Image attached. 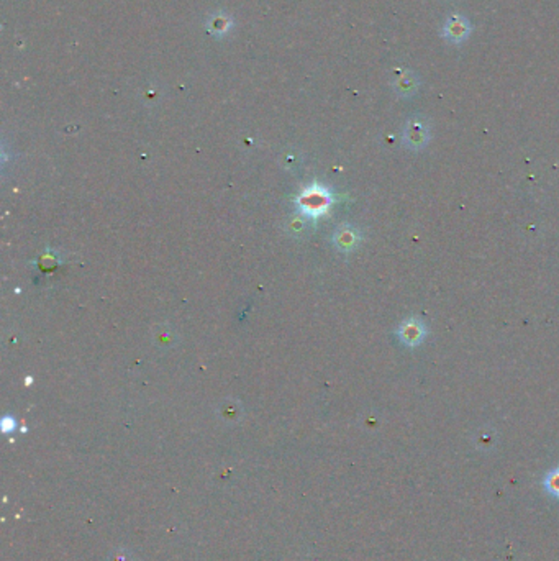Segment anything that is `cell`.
Returning a JSON list of instances; mask_svg holds the SVG:
<instances>
[{"mask_svg":"<svg viewBox=\"0 0 559 561\" xmlns=\"http://www.w3.org/2000/svg\"><path fill=\"white\" fill-rule=\"evenodd\" d=\"M430 138V125H428L427 120H423L420 117H414L407 122L402 137L407 148H410L412 151H420L427 147Z\"/></svg>","mask_w":559,"mask_h":561,"instance_id":"7a4b0ae2","label":"cell"},{"mask_svg":"<svg viewBox=\"0 0 559 561\" xmlns=\"http://www.w3.org/2000/svg\"><path fill=\"white\" fill-rule=\"evenodd\" d=\"M469 28L471 26L468 23V20H464L463 17H459V15H456V17L449 19L446 23H444L443 36L453 43H459L468 38Z\"/></svg>","mask_w":559,"mask_h":561,"instance_id":"277c9868","label":"cell"},{"mask_svg":"<svg viewBox=\"0 0 559 561\" xmlns=\"http://www.w3.org/2000/svg\"><path fill=\"white\" fill-rule=\"evenodd\" d=\"M335 243H336V246L340 248V250L350 251V250H352V248H356L357 243H360V234H357L355 229H351V226H343V229H340L338 231H336Z\"/></svg>","mask_w":559,"mask_h":561,"instance_id":"5b68a950","label":"cell"},{"mask_svg":"<svg viewBox=\"0 0 559 561\" xmlns=\"http://www.w3.org/2000/svg\"><path fill=\"white\" fill-rule=\"evenodd\" d=\"M397 335L405 347L415 348L423 343V340L428 335V330L420 318H405L397 328Z\"/></svg>","mask_w":559,"mask_h":561,"instance_id":"3957f363","label":"cell"},{"mask_svg":"<svg viewBox=\"0 0 559 561\" xmlns=\"http://www.w3.org/2000/svg\"><path fill=\"white\" fill-rule=\"evenodd\" d=\"M333 197L325 187L312 186L305 189L298 197L297 206L301 209L302 214L308 215V217H320V215L327 214L328 209L332 207Z\"/></svg>","mask_w":559,"mask_h":561,"instance_id":"6da1fadb","label":"cell"}]
</instances>
